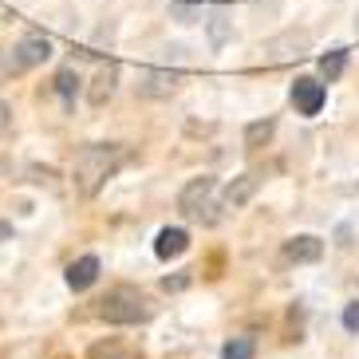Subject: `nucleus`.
<instances>
[{
    "mask_svg": "<svg viewBox=\"0 0 359 359\" xmlns=\"http://www.w3.org/2000/svg\"><path fill=\"white\" fill-rule=\"evenodd\" d=\"M115 87H118V67L115 64H107V67H99L95 75H91V87H87V103L95 107H107L111 99H115Z\"/></svg>",
    "mask_w": 359,
    "mask_h": 359,
    "instance_id": "obj_8",
    "label": "nucleus"
},
{
    "mask_svg": "<svg viewBox=\"0 0 359 359\" xmlns=\"http://www.w3.org/2000/svg\"><path fill=\"white\" fill-rule=\"evenodd\" d=\"M48 55H52V40L48 36H24V40L8 43L0 52V72L24 75V72H32V67H40Z\"/></svg>",
    "mask_w": 359,
    "mask_h": 359,
    "instance_id": "obj_3",
    "label": "nucleus"
},
{
    "mask_svg": "<svg viewBox=\"0 0 359 359\" xmlns=\"http://www.w3.org/2000/svg\"><path fill=\"white\" fill-rule=\"evenodd\" d=\"M75 83H79V75H75L72 67H64V72L55 75V87H60V95H64V99L75 95Z\"/></svg>",
    "mask_w": 359,
    "mask_h": 359,
    "instance_id": "obj_18",
    "label": "nucleus"
},
{
    "mask_svg": "<svg viewBox=\"0 0 359 359\" xmlns=\"http://www.w3.org/2000/svg\"><path fill=\"white\" fill-rule=\"evenodd\" d=\"M135 87H138L142 99H170L174 91H178V75L166 72V67H142Z\"/></svg>",
    "mask_w": 359,
    "mask_h": 359,
    "instance_id": "obj_7",
    "label": "nucleus"
},
{
    "mask_svg": "<svg viewBox=\"0 0 359 359\" xmlns=\"http://www.w3.org/2000/svg\"><path fill=\"white\" fill-rule=\"evenodd\" d=\"M355 32H359V16H355Z\"/></svg>",
    "mask_w": 359,
    "mask_h": 359,
    "instance_id": "obj_22",
    "label": "nucleus"
},
{
    "mask_svg": "<svg viewBox=\"0 0 359 359\" xmlns=\"http://www.w3.org/2000/svg\"><path fill=\"white\" fill-rule=\"evenodd\" d=\"M123 162H127V150L123 147H115V142H91V147H83L75 154V186L91 198V194H99V186L107 178H115Z\"/></svg>",
    "mask_w": 359,
    "mask_h": 359,
    "instance_id": "obj_1",
    "label": "nucleus"
},
{
    "mask_svg": "<svg viewBox=\"0 0 359 359\" xmlns=\"http://www.w3.org/2000/svg\"><path fill=\"white\" fill-rule=\"evenodd\" d=\"M190 249V233L182 229V225H166V229L154 237V253H158V261H174V257H182Z\"/></svg>",
    "mask_w": 359,
    "mask_h": 359,
    "instance_id": "obj_10",
    "label": "nucleus"
},
{
    "mask_svg": "<svg viewBox=\"0 0 359 359\" xmlns=\"http://www.w3.org/2000/svg\"><path fill=\"white\" fill-rule=\"evenodd\" d=\"M285 257L292 264H316L320 257H324V241H320V237H312V233H300V237L285 241Z\"/></svg>",
    "mask_w": 359,
    "mask_h": 359,
    "instance_id": "obj_9",
    "label": "nucleus"
},
{
    "mask_svg": "<svg viewBox=\"0 0 359 359\" xmlns=\"http://www.w3.org/2000/svg\"><path fill=\"white\" fill-rule=\"evenodd\" d=\"M170 12H174V16H178L182 24L201 20V8H198V4H190V0H174V4H170Z\"/></svg>",
    "mask_w": 359,
    "mask_h": 359,
    "instance_id": "obj_17",
    "label": "nucleus"
},
{
    "mask_svg": "<svg viewBox=\"0 0 359 359\" xmlns=\"http://www.w3.org/2000/svg\"><path fill=\"white\" fill-rule=\"evenodd\" d=\"M257 355V344H253V336H237V339H229L222 348V359H253Z\"/></svg>",
    "mask_w": 359,
    "mask_h": 359,
    "instance_id": "obj_15",
    "label": "nucleus"
},
{
    "mask_svg": "<svg viewBox=\"0 0 359 359\" xmlns=\"http://www.w3.org/2000/svg\"><path fill=\"white\" fill-rule=\"evenodd\" d=\"M344 327H348V332H359V300L344 308Z\"/></svg>",
    "mask_w": 359,
    "mask_h": 359,
    "instance_id": "obj_19",
    "label": "nucleus"
},
{
    "mask_svg": "<svg viewBox=\"0 0 359 359\" xmlns=\"http://www.w3.org/2000/svg\"><path fill=\"white\" fill-rule=\"evenodd\" d=\"M225 40H229V16L217 8V12L210 16V43H213V48H222Z\"/></svg>",
    "mask_w": 359,
    "mask_h": 359,
    "instance_id": "obj_16",
    "label": "nucleus"
},
{
    "mask_svg": "<svg viewBox=\"0 0 359 359\" xmlns=\"http://www.w3.org/2000/svg\"><path fill=\"white\" fill-rule=\"evenodd\" d=\"M99 280V257H79V261L67 264V288L72 292H83Z\"/></svg>",
    "mask_w": 359,
    "mask_h": 359,
    "instance_id": "obj_12",
    "label": "nucleus"
},
{
    "mask_svg": "<svg viewBox=\"0 0 359 359\" xmlns=\"http://www.w3.org/2000/svg\"><path fill=\"white\" fill-rule=\"evenodd\" d=\"M8 233H12V229H8V225H0V241H4V237H8Z\"/></svg>",
    "mask_w": 359,
    "mask_h": 359,
    "instance_id": "obj_21",
    "label": "nucleus"
},
{
    "mask_svg": "<svg viewBox=\"0 0 359 359\" xmlns=\"http://www.w3.org/2000/svg\"><path fill=\"white\" fill-rule=\"evenodd\" d=\"M8 127H12V107L0 99V135H8Z\"/></svg>",
    "mask_w": 359,
    "mask_h": 359,
    "instance_id": "obj_20",
    "label": "nucleus"
},
{
    "mask_svg": "<svg viewBox=\"0 0 359 359\" xmlns=\"http://www.w3.org/2000/svg\"><path fill=\"white\" fill-rule=\"evenodd\" d=\"M273 130H276V123H273V118H261V123H249V130H245V147H249V150L264 147V142L273 138Z\"/></svg>",
    "mask_w": 359,
    "mask_h": 359,
    "instance_id": "obj_14",
    "label": "nucleus"
},
{
    "mask_svg": "<svg viewBox=\"0 0 359 359\" xmlns=\"http://www.w3.org/2000/svg\"><path fill=\"white\" fill-rule=\"evenodd\" d=\"M257 190H261V174H241V178H233L229 186H225V194H222L225 210H241Z\"/></svg>",
    "mask_w": 359,
    "mask_h": 359,
    "instance_id": "obj_11",
    "label": "nucleus"
},
{
    "mask_svg": "<svg viewBox=\"0 0 359 359\" xmlns=\"http://www.w3.org/2000/svg\"><path fill=\"white\" fill-rule=\"evenodd\" d=\"M344 67H348V52H344V48L320 55V75H324V83H336L339 75H344Z\"/></svg>",
    "mask_w": 359,
    "mask_h": 359,
    "instance_id": "obj_13",
    "label": "nucleus"
},
{
    "mask_svg": "<svg viewBox=\"0 0 359 359\" xmlns=\"http://www.w3.org/2000/svg\"><path fill=\"white\" fill-rule=\"evenodd\" d=\"M304 52H312V32H296V28H288V32H280V36H273V40H264V48H261V60L269 67H276V64H288V60H300Z\"/></svg>",
    "mask_w": 359,
    "mask_h": 359,
    "instance_id": "obj_4",
    "label": "nucleus"
},
{
    "mask_svg": "<svg viewBox=\"0 0 359 359\" xmlns=\"http://www.w3.org/2000/svg\"><path fill=\"white\" fill-rule=\"evenodd\" d=\"M217 190V178L201 174V178H190L186 190L178 194V213L182 217H201V210H210V198Z\"/></svg>",
    "mask_w": 359,
    "mask_h": 359,
    "instance_id": "obj_5",
    "label": "nucleus"
},
{
    "mask_svg": "<svg viewBox=\"0 0 359 359\" xmlns=\"http://www.w3.org/2000/svg\"><path fill=\"white\" fill-rule=\"evenodd\" d=\"M324 83L320 79H312V75H300L292 83V91H288V99H292V107H296V115H304V118H312V115H320V107H324Z\"/></svg>",
    "mask_w": 359,
    "mask_h": 359,
    "instance_id": "obj_6",
    "label": "nucleus"
},
{
    "mask_svg": "<svg viewBox=\"0 0 359 359\" xmlns=\"http://www.w3.org/2000/svg\"><path fill=\"white\" fill-rule=\"evenodd\" d=\"M99 316H103L107 324H147L150 304H147V296L138 292V288L118 285L99 300Z\"/></svg>",
    "mask_w": 359,
    "mask_h": 359,
    "instance_id": "obj_2",
    "label": "nucleus"
},
{
    "mask_svg": "<svg viewBox=\"0 0 359 359\" xmlns=\"http://www.w3.org/2000/svg\"><path fill=\"white\" fill-rule=\"evenodd\" d=\"M111 359H115V355H111Z\"/></svg>",
    "mask_w": 359,
    "mask_h": 359,
    "instance_id": "obj_23",
    "label": "nucleus"
}]
</instances>
